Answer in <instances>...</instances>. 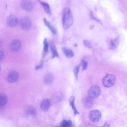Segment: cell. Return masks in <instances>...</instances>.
<instances>
[{"mask_svg": "<svg viewBox=\"0 0 127 127\" xmlns=\"http://www.w3.org/2000/svg\"><path fill=\"white\" fill-rule=\"evenodd\" d=\"M73 18L72 12L68 7H65L63 9L62 18V23L63 28L66 29L73 24Z\"/></svg>", "mask_w": 127, "mask_h": 127, "instance_id": "6da1fadb", "label": "cell"}, {"mask_svg": "<svg viewBox=\"0 0 127 127\" xmlns=\"http://www.w3.org/2000/svg\"><path fill=\"white\" fill-rule=\"evenodd\" d=\"M116 81V78L114 75L108 74L104 77L102 80V82L104 87L109 88L114 84Z\"/></svg>", "mask_w": 127, "mask_h": 127, "instance_id": "7a4b0ae2", "label": "cell"}, {"mask_svg": "<svg viewBox=\"0 0 127 127\" xmlns=\"http://www.w3.org/2000/svg\"><path fill=\"white\" fill-rule=\"evenodd\" d=\"M101 90L99 87L96 85L92 86L88 92V96L92 99L97 97L101 93Z\"/></svg>", "mask_w": 127, "mask_h": 127, "instance_id": "3957f363", "label": "cell"}, {"mask_svg": "<svg viewBox=\"0 0 127 127\" xmlns=\"http://www.w3.org/2000/svg\"><path fill=\"white\" fill-rule=\"evenodd\" d=\"M101 113L98 110L95 109L90 112L89 117L90 120L93 122H97L99 121L101 118Z\"/></svg>", "mask_w": 127, "mask_h": 127, "instance_id": "277c9868", "label": "cell"}, {"mask_svg": "<svg viewBox=\"0 0 127 127\" xmlns=\"http://www.w3.org/2000/svg\"><path fill=\"white\" fill-rule=\"evenodd\" d=\"M21 7L24 10L27 11H30L34 8V4L31 0H23L20 3Z\"/></svg>", "mask_w": 127, "mask_h": 127, "instance_id": "5b68a950", "label": "cell"}, {"mask_svg": "<svg viewBox=\"0 0 127 127\" xmlns=\"http://www.w3.org/2000/svg\"><path fill=\"white\" fill-rule=\"evenodd\" d=\"M20 25L22 29L24 30H27L30 27L31 22L29 18L24 17L21 19Z\"/></svg>", "mask_w": 127, "mask_h": 127, "instance_id": "8992f818", "label": "cell"}, {"mask_svg": "<svg viewBox=\"0 0 127 127\" xmlns=\"http://www.w3.org/2000/svg\"><path fill=\"white\" fill-rule=\"evenodd\" d=\"M6 23L9 26L11 27H14L17 24V18L14 15H10L7 18Z\"/></svg>", "mask_w": 127, "mask_h": 127, "instance_id": "52a82bcc", "label": "cell"}, {"mask_svg": "<svg viewBox=\"0 0 127 127\" xmlns=\"http://www.w3.org/2000/svg\"><path fill=\"white\" fill-rule=\"evenodd\" d=\"M21 45V43L19 40L17 39H14L11 42L10 48L12 51L16 52L20 49Z\"/></svg>", "mask_w": 127, "mask_h": 127, "instance_id": "ba28073f", "label": "cell"}, {"mask_svg": "<svg viewBox=\"0 0 127 127\" xmlns=\"http://www.w3.org/2000/svg\"><path fill=\"white\" fill-rule=\"evenodd\" d=\"M19 77V75L16 71H12L10 72L7 76V80L10 83H13L16 82L18 80Z\"/></svg>", "mask_w": 127, "mask_h": 127, "instance_id": "9c48e42d", "label": "cell"}, {"mask_svg": "<svg viewBox=\"0 0 127 127\" xmlns=\"http://www.w3.org/2000/svg\"><path fill=\"white\" fill-rule=\"evenodd\" d=\"M82 101L84 105L86 108H91L93 104V99L88 96L84 97L82 99Z\"/></svg>", "mask_w": 127, "mask_h": 127, "instance_id": "30bf717a", "label": "cell"}, {"mask_svg": "<svg viewBox=\"0 0 127 127\" xmlns=\"http://www.w3.org/2000/svg\"><path fill=\"white\" fill-rule=\"evenodd\" d=\"M75 97L73 95L71 96L69 98V104L73 110L74 115L79 114V113L77 109L75 104Z\"/></svg>", "mask_w": 127, "mask_h": 127, "instance_id": "8fae6325", "label": "cell"}, {"mask_svg": "<svg viewBox=\"0 0 127 127\" xmlns=\"http://www.w3.org/2000/svg\"><path fill=\"white\" fill-rule=\"evenodd\" d=\"M45 25L54 34H56L57 33V30L48 21L47 19L44 18L43 19Z\"/></svg>", "mask_w": 127, "mask_h": 127, "instance_id": "7c38bea8", "label": "cell"}, {"mask_svg": "<svg viewBox=\"0 0 127 127\" xmlns=\"http://www.w3.org/2000/svg\"><path fill=\"white\" fill-rule=\"evenodd\" d=\"M50 105V100L47 99H45L42 101L40 104V107L42 110L46 111L49 108Z\"/></svg>", "mask_w": 127, "mask_h": 127, "instance_id": "4fadbf2b", "label": "cell"}, {"mask_svg": "<svg viewBox=\"0 0 127 127\" xmlns=\"http://www.w3.org/2000/svg\"><path fill=\"white\" fill-rule=\"evenodd\" d=\"M62 50L64 55L68 58L72 57L74 55L73 51L71 49L67 48L64 47L63 48Z\"/></svg>", "mask_w": 127, "mask_h": 127, "instance_id": "5bb4252c", "label": "cell"}, {"mask_svg": "<svg viewBox=\"0 0 127 127\" xmlns=\"http://www.w3.org/2000/svg\"><path fill=\"white\" fill-rule=\"evenodd\" d=\"M38 1L42 5L46 13L49 15L51 14V12L49 4L48 3L45 2L40 0Z\"/></svg>", "mask_w": 127, "mask_h": 127, "instance_id": "9a60e30c", "label": "cell"}, {"mask_svg": "<svg viewBox=\"0 0 127 127\" xmlns=\"http://www.w3.org/2000/svg\"><path fill=\"white\" fill-rule=\"evenodd\" d=\"M50 49L52 54L53 58L59 56L56 48L53 43L51 42L50 43Z\"/></svg>", "mask_w": 127, "mask_h": 127, "instance_id": "2e32d148", "label": "cell"}, {"mask_svg": "<svg viewBox=\"0 0 127 127\" xmlns=\"http://www.w3.org/2000/svg\"><path fill=\"white\" fill-rule=\"evenodd\" d=\"M54 80L53 75L50 73H48L44 76V80L46 84H50Z\"/></svg>", "mask_w": 127, "mask_h": 127, "instance_id": "e0dca14e", "label": "cell"}, {"mask_svg": "<svg viewBox=\"0 0 127 127\" xmlns=\"http://www.w3.org/2000/svg\"><path fill=\"white\" fill-rule=\"evenodd\" d=\"M119 39L118 37H117L112 40L110 42L109 49L111 50L115 49L119 43Z\"/></svg>", "mask_w": 127, "mask_h": 127, "instance_id": "ac0fdd59", "label": "cell"}, {"mask_svg": "<svg viewBox=\"0 0 127 127\" xmlns=\"http://www.w3.org/2000/svg\"><path fill=\"white\" fill-rule=\"evenodd\" d=\"M7 101V98L6 95L4 93H2L0 96V104L3 106L5 105Z\"/></svg>", "mask_w": 127, "mask_h": 127, "instance_id": "d6986e66", "label": "cell"}, {"mask_svg": "<svg viewBox=\"0 0 127 127\" xmlns=\"http://www.w3.org/2000/svg\"><path fill=\"white\" fill-rule=\"evenodd\" d=\"M72 125V123L70 121L64 120L62 121L61 126L58 127H71Z\"/></svg>", "mask_w": 127, "mask_h": 127, "instance_id": "ffe728a7", "label": "cell"}, {"mask_svg": "<svg viewBox=\"0 0 127 127\" xmlns=\"http://www.w3.org/2000/svg\"><path fill=\"white\" fill-rule=\"evenodd\" d=\"M80 67V66L79 65H76L75 66L73 70V73L76 79H78V74Z\"/></svg>", "mask_w": 127, "mask_h": 127, "instance_id": "44dd1931", "label": "cell"}, {"mask_svg": "<svg viewBox=\"0 0 127 127\" xmlns=\"http://www.w3.org/2000/svg\"><path fill=\"white\" fill-rule=\"evenodd\" d=\"M90 15L92 19L95 20L101 24H102V22L101 20L95 16L92 11H90Z\"/></svg>", "mask_w": 127, "mask_h": 127, "instance_id": "7402d4cb", "label": "cell"}, {"mask_svg": "<svg viewBox=\"0 0 127 127\" xmlns=\"http://www.w3.org/2000/svg\"><path fill=\"white\" fill-rule=\"evenodd\" d=\"M80 66H82V70H83L86 69L88 65V63L84 60L81 61L80 64Z\"/></svg>", "mask_w": 127, "mask_h": 127, "instance_id": "603a6c76", "label": "cell"}, {"mask_svg": "<svg viewBox=\"0 0 127 127\" xmlns=\"http://www.w3.org/2000/svg\"><path fill=\"white\" fill-rule=\"evenodd\" d=\"M44 44L43 50L45 52H47L48 50L49 44L46 38H45L43 42Z\"/></svg>", "mask_w": 127, "mask_h": 127, "instance_id": "cb8c5ba5", "label": "cell"}, {"mask_svg": "<svg viewBox=\"0 0 127 127\" xmlns=\"http://www.w3.org/2000/svg\"><path fill=\"white\" fill-rule=\"evenodd\" d=\"M28 113L29 114L32 115L35 114L36 111L33 107H30L28 109Z\"/></svg>", "mask_w": 127, "mask_h": 127, "instance_id": "d4e9b609", "label": "cell"}, {"mask_svg": "<svg viewBox=\"0 0 127 127\" xmlns=\"http://www.w3.org/2000/svg\"><path fill=\"white\" fill-rule=\"evenodd\" d=\"M83 43L85 46L88 48H91L92 47V45L91 43L87 40H84Z\"/></svg>", "mask_w": 127, "mask_h": 127, "instance_id": "484cf974", "label": "cell"}, {"mask_svg": "<svg viewBox=\"0 0 127 127\" xmlns=\"http://www.w3.org/2000/svg\"><path fill=\"white\" fill-rule=\"evenodd\" d=\"M4 54L3 52L2 51H0V59L1 60L3 58Z\"/></svg>", "mask_w": 127, "mask_h": 127, "instance_id": "4316f807", "label": "cell"}, {"mask_svg": "<svg viewBox=\"0 0 127 127\" xmlns=\"http://www.w3.org/2000/svg\"><path fill=\"white\" fill-rule=\"evenodd\" d=\"M42 64H40L37 66L36 68V69H38L41 68L42 66Z\"/></svg>", "mask_w": 127, "mask_h": 127, "instance_id": "83f0119b", "label": "cell"}, {"mask_svg": "<svg viewBox=\"0 0 127 127\" xmlns=\"http://www.w3.org/2000/svg\"><path fill=\"white\" fill-rule=\"evenodd\" d=\"M101 127H110V125L107 123H106Z\"/></svg>", "mask_w": 127, "mask_h": 127, "instance_id": "f1b7e54d", "label": "cell"}, {"mask_svg": "<svg viewBox=\"0 0 127 127\" xmlns=\"http://www.w3.org/2000/svg\"><path fill=\"white\" fill-rule=\"evenodd\" d=\"M94 27V26L93 25H92L91 26H90V29H93Z\"/></svg>", "mask_w": 127, "mask_h": 127, "instance_id": "f546056e", "label": "cell"}, {"mask_svg": "<svg viewBox=\"0 0 127 127\" xmlns=\"http://www.w3.org/2000/svg\"><path fill=\"white\" fill-rule=\"evenodd\" d=\"M74 45H75V46L76 47L77 46V44H75Z\"/></svg>", "mask_w": 127, "mask_h": 127, "instance_id": "4dcf8cb0", "label": "cell"}]
</instances>
